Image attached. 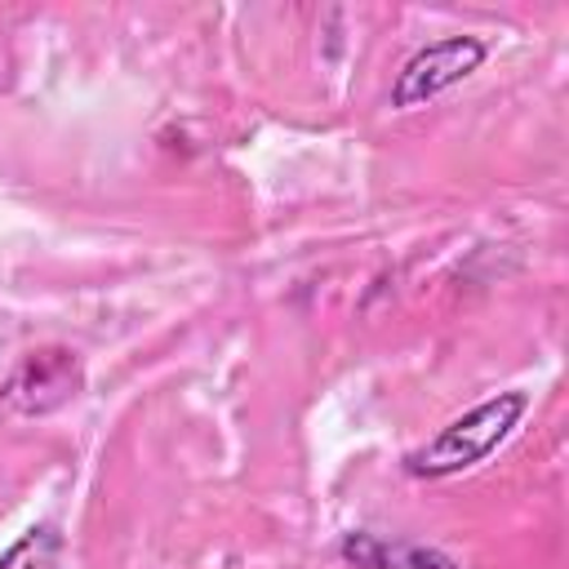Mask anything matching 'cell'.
<instances>
[{"mask_svg":"<svg viewBox=\"0 0 569 569\" xmlns=\"http://www.w3.org/2000/svg\"><path fill=\"white\" fill-rule=\"evenodd\" d=\"M342 560H351L356 569H453V560L431 551V547L387 542V538H373V533H347L342 538Z\"/></svg>","mask_w":569,"mask_h":569,"instance_id":"277c9868","label":"cell"},{"mask_svg":"<svg viewBox=\"0 0 569 569\" xmlns=\"http://www.w3.org/2000/svg\"><path fill=\"white\" fill-rule=\"evenodd\" d=\"M480 62H485V44H480L476 36L436 40V44L418 49V53L400 67V76H396V84H391V102H396V107H422V102H431L436 93L462 84Z\"/></svg>","mask_w":569,"mask_h":569,"instance_id":"7a4b0ae2","label":"cell"},{"mask_svg":"<svg viewBox=\"0 0 569 569\" xmlns=\"http://www.w3.org/2000/svg\"><path fill=\"white\" fill-rule=\"evenodd\" d=\"M76 391H80V360H76V351H67V347H40V351H31V356L13 369L9 387H4V396H9V405H13L18 413H49V409H62Z\"/></svg>","mask_w":569,"mask_h":569,"instance_id":"3957f363","label":"cell"},{"mask_svg":"<svg viewBox=\"0 0 569 569\" xmlns=\"http://www.w3.org/2000/svg\"><path fill=\"white\" fill-rule=\"evenodd\" d=\"M529 409V396L525 391H498L489 400H480L476 409H467L462 418H453L449 427H440L422 449H413L405 458V471L409 476H453V471H467L476 462H485L511 431L516 422L525 418Z\"/></svg>","mask_w":569,"mask_h":569,"instance_id":"6da1fadb","label":"cell"},{"mask_svg":"<svg viewBox=\"0 0 569 569\" xmlns=\"http://www.w3.org/2000/svg\"><path fill=\"white\" fill-rule=\"evenodd\" d=\"M0 569H62V538L53 529H27L4 556Z\"/></svg>","mask_w":569,"mask_h":569,"instance_id":"5b68a950","label":"cell"}]
</instances>
